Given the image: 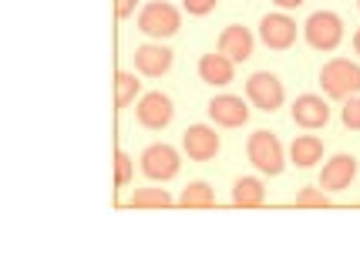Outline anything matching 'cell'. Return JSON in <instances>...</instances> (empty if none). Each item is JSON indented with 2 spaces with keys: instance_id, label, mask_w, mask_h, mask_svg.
<instances>
[{
  "instance_id": "6da1fadb",
  "label": "cell",
  "mask_w": 360,
  "mask_h": 269,
  "mask_svg": "<svg viewBox=\"0 0 360 269\" xmlns=\"http://www.w3.org/2000/svg\"><path fill=\"white\" fill-rule=\"evenodd\" d=\"M320 84H323V95L327 98H354L360 95V64L347 61V58H333L323 64L320 71Z\"/></svg>"
},
{
  "instance_id": "7a4b0ae2",
  "label": "cell",
  "mask_w": 360,
  "mask_h": 269,
  "mask_svg": "<svg viewBox=\"0 0 360 269\" xmlns=\"http://www.w3.org/2000/svg\"><path fill=\"white\" fill-rule=\"evenodd\" d=\"M303 34H307V44L314 51H337L344 41V20L333 11H316L303 24Z\"/></svg>"
},
{
  "instance_id": "3957f363",
  "label": "cell",
  "mask_w": 360,
  "mask_h": 269,
  "mask_svg": "<svg viewBox=\"0 0 360 269\" xmlns=\"http://www.w3.org/2000/svg\"><path fill=\"white\" fill-rule=\"evenodd\" d=\"M182 27V14L175 11L172 4H165V0H155V4H145L139 14V31L148 34V37H172L179 34Z\"/></svg>"
},
{
  "instance_id": "277c9868",
  "label": "cell",
  "mask_w": 360,
  "mask_h": 269,
  "mask_svg": "<svg viewBox=\"0 0 360 269\" xmlns=\"http://www.w3.org/2000/svg\"><path fill=\"white\" fill-rule=\"evenodd\" d=\"M246 155H250V162L263 175H280L283 165H286V159H283V145L273 131H252L250 145H246Z\"/></svg>"
},
{
  "instance_id": "5b68a950",
  "label": "cell",
  "mask_w": 360,
  "mask_h": 269,
  "mask_svg": "<svg viewBox=\"0 0 360 269\" xmlns=\"http://www.w3.org/2000/svg\"><path fill=\"white\" fill-rule=\"evenodd\" d=\"M179 152H175L172 145H148L145 152H141V172L148 175L152 182H169L179 175Z\"/></svg>"
},
{
  "instance_id": "8992f818",
  "label": "cell",
  "mask_w": 360,
  "mask_h": 269,
  "mask_svg": "<svg viewBox=\"0 0 360 269\" xmlns=\"http://www.w3.org/2000/svg\"><path fill=\"white\" fill-rule=\"evenodd\" d=\"M246 98H250L252 105L259 111H276L283 108V81L276 74H269V71H256L250 81H246Z\"/></svg>"
},
{
  "instance_id": "52a82bcc",
  "label": "cell",
  "mask_w": 360,
  "mask_h": 269,
  "mask_svg": "<svg viewBox=\"0 0 360 269\" xmlns=\"http://www.w3.org/2000/svg\"><path fill=\"white\" fill-rule=\"evenodd\" d=\"M259 37L269 51H290L297 44V20L286 14H266L259 20Z\"/></svg>"
},
{
  "instance_id": "ba28073f",
  "label": "cell",
  "mask_w": 360,
  "mask_h": 269,
  "mask_svg": "<svg viewBox=\"0 0 360 269\" xmlns=\"http://www.w3.org/2000/svg\"><path fill=\"white\" fill-rule=\"evenodd\" d=\"M135 114H139V122L145 128H152V131H158V128H165L169 122H172V98L162 95V91H148V95H141L139 108H135Z\"/></svg>"
},
{
  "instance_id": "9c48e42d",
  "label": "cell",
  "mask_w": 360,
  "mask_h": 269,
  "mask_svg": "<svg viewBox=\"0 0 360 269\" xmlns=\"http://www.w3.org/2000/svg\"><path fill=\"white\" fill-rule=\"evenodd\" d=\"M182 148H186V155L192 162H209L219 155V135L209 125H192L182 135Z\"/></svg>"
},
{
  "instance_id": "30bf717a",
  "label": "cell",
  "mask_w": 360,
  "mask_h": 269,
  "mask_svg": "<svg viewBox=\"0 0 360 269\" xmlns=\"http://www.w3.org/2000/svg\"><path fill=\"white\" fill-rule=\"evenodd\" d=\"M354 175H357V159L354 155H333V159L323 165V172H320V189L323 192H344L350 189V182H354Z\"/></svg>"
},
{
  "instance_id": "8fae6325",
  "label": "cell",
  "mask_w": 360,
  "mask_h": 269,
  "mask_svg": "<svg viewBox=\"0 0 360 269\" xmlns=\"http://www.w3.org/2000/svg\"><path fill=\"white\" fill-rule=\"evenodd\" d=\"M209 118L222 128H239L250 122V108H246V101L236 95H219L209 101Z\"/></svg>"
},
{
  "instance_id": "7c38bea8",
  "label": "cell",
  "mask_w": 360,
  "mask_h": 269,
  "mask_svg": "<svg viewBox=\"0 0 360 269\" xmlns=\"http://www.w3.org/2000/svg\"><path fill=\"white\" fill-rule=\"evenodd\" d=\"M293 122L300 128H323L330 122V105L320 95H300L293 101Z\"/></svg>"
},
{
  "instance_id": "4fadbf2b",
  "label": "cell",
  "mask_w": 360,
  "mask_h": 269,
  "mask_svg": "<svg viewBox=\"0 0 360 269\" xmlns=\"http://www.w3.org/2000/svg\"><path fill=\"white\" fill-rule=\"evenodd\" d=\"M135 67L145 78H162L172 67V51L162 48V44H145L135 51Z\"/></svg>"
},
{
  "instance_id": "5bb4252c",
  "label": "cell",
  "mask_w": 360,
  "mask_h": 269,
  "mask_svg": "<svg viewBox=\"0 0 360 269\" xmlns=\"http://www.w3.org/2000/svg\"><path fill=\"white\" fill-rule=\"evenodd\" d=\"M219 51L226 58H233L236 64L250 61L252 58V34L246 31L243 24H229V27L219 34Z\"/></svg>"
},
{
  "instance_id": "9a60e30c",
  "label": "cell",
  "mask_w": 360,
  "mask_h": 269,
  "mask_svg": "<svg viewBox=\"0 0 360 269\" xmlns=\"http://www.w3.org/2000/svg\"><path fill=\"white\" fill-rule=\"evenodd\" d=\"M233 58H226V54H202L199 58V78L205 84H216V88H226L229 81H233Z\"/></svg>"
},
{
  "instance_id": "2e32d148",
  "label": "cell",
  "mask_w": 360,
  "mask_h": 269,
  "mask_svg": "<svg viewBox=\"0 0 360 269\" xmlns=\"http://www.w3.org/2000/svg\"><path fill=\"white\" fill-rule=\"evenodd\" d=\"M320 159H323V142H320L316 135H300V138H293V145H290V162H293L297 169H310V165H316Z\"/></svg>"
},
{
  "instance_id": "e0dca14e",
  "label": "cell",
  "mask_w": 360,
  "mask_h": 269,
  "mask_svg": "<svg viewBox=\"0 0 360 269\" xmlns=\"http://www.w3.org/2000/svg\"><path fill=\"white\" fill-rule=\"evenodd\" d=\"M266 202V189H263V182L259 178H252V175H243V178H236L233 185V206L239 209H256Z\"/></svg>"
},
{
  "instance_id": "ac0fdd59",
  "label": "cell",
  "mask_w": 360,
  "mask_h": 269,
  "mask_svg": "<svg viewBox=\"0 0 360 269\" xmlns=\"http://www.w3.org/2000/svg\"><path fill=\"white\" fill-rule=\"evenodd\" d=\"M179 206H186V209H212L216 206V195H212V189H209L205 182H188L186 189H182V195H179Z\"/></svg>"
},
{
  "instance_id": "d6986e66",
  "label": "cell",
  "mask_w": 360,
  "mask_h": 269,
  "mask_svg": "<svg viewBox=\"0 0 360 269\" xmlns=\"http://www.w3.org/2000/svg\"><path fill=\"white\" fill-rule=\"evenodd\" d=\"M139 91H141V81L131 74V71H118L115 74V105L118 108H128L135 98H139Z\"/></svg>"
},
{
  "instance_id": "ffe728a7",
  "label": "cell",
  "mask_w": 360,
  "mask_h": 269,
  "mask_svg": "<svg viewBox=\"0 0 360 269\" xmlns=\"http://www.w3.org/2000/svg\"><path fill=\"white\" fill-rule=\"evenodd\" d=\"M131 209H169L172 206V195L165 189H139L131 199H128Z\"/></svg>"
},
{
  "instance_id": "44dd1931",
  "label": "cell",
  "mask_w": 360,
  "mask_h": 269,
  "mask_svg": "<svg viewBox=\"0 0 360 269\" xmlns=\"http://www.w3.org/2000/svg\"><path fill=\"white\" fill-rule=\"evenodd\" d=\"M131 172H135L131 155H125V152H115V185H118V189H125L128 182H131Z\"/></svg>"
},
{
  "instance_id": "7402d4cb",
  "label": "cell",
  "mask_w": 360,
  "mask_h": 269,
  "mask_svg": "<svg viewBox=\"0 0 360 269\" xmlns=\"http://www.w3.org/2000/svg\"><path fill=\"white\" fill-rule=\"evenodd\" d=\"M297 206L300 209H323V206H330V199L323 189H303L297 195Z\"/></svg>"
},
{
  "instance_id": "603a6c76",
  "label": "cell",
  "mask_w": 360,
  "mask_h": 269,
  "mask_svg": "<svg viewBox=\"0 0 360 269\" xmlns=\"http://www.w3.org/2000/svg\"><path fill=\"white\" fill-rule=\"evenodd\" d=\"M340 118H344V125L350 128V131H360V98H347L344 111H340Z\"/></svg>"
},
{
  "instance_id": "cb8c5ba5",
  "label": "cell",
  "mask_w": 360,
  "mask_h": 269,
  "mask_svg": "<svg viewBox=\"0 0 360 269\" xmlns=\"http://www.w3.org/2000/svg\"><path fill=\"white\" fill-rule=\"evenodd\" d=\"M182 4H186L188 14H195V17L209 14V11H216V0H182Z\"/></svg>"
},
{
  "instance_id": "d4e9b609",
  "label": "cell",
  "mask_w": 360,
  "mask_h": 269,
  "mask_svg": "<svg viewBox=\"0 0 360 269\" xmlns=\"http://www.w3.org/2000/svg\"><path fill=\"white\" fill-rule=\"evenodd\" d=\"M135 4H139V0H115V14H118V17H131V14H135Z\"/></svg>"
},
{
  "instance_id": "484cf974",
  "label": "cell",
  "mask_w": 360,
  "mask_h": 269,
  "mask_svg": "<svg viewBox=\"0 0 360 269\" xmlns=\"http://www.w3.org/2000/svg\"><path fill=\"white\" fill-rule=\"evenodd\" d=\"M273 4H276V7H283V11H293V7H300L303 0H273Z\"/></svg>"
},
{
  "instance_id": "4316f807",
  "label": "cell",
  "mask_w": 360,
  "mask_h": 269,
  "mask_svg": "<svg viewBox=\"0 0 360 269\" xmlns=\"http://www.w3.org/2000/svg\"><path fill=\"white\" fill-rule=\"evenodd\" d=\"M354 51H357V54H360V31L354 34Z\"/></svg>"
}]
</instances>
